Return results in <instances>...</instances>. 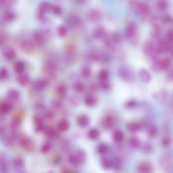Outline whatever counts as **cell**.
<instances>
[{
  "label": "cell",
  "mask_w": 173,
  "mask_h": 173,
  "mask_svg": "<svg viewBox=\"0 0 173 173\" xmlns=\"http://www.w3.org/2000/svg\"><path fill=\"white\" fill-rule=\"evenodd\" d=\"M55 65L51 62H48L45 65L44 69L46 72L51 73L54 72L56 70Z\"/></svg>",
  "instance_id": "32"
},
{
  "label": "cell",
  "mask_w": 173,
  "mask_h": 173,
  "mask_svg": "<svg viewBox=\"0 0 173 173\" xmlns=\"http://www.w3.org/2000/svg\"><path fill=\"white\" fill-rule=\"evenodd\" d=\"M58 33L60 36L64 37L65 36L67 33V30L64 26H61L58 29Z\"/></svg>",
  "instance_id": "46"
},
{
  "label": "cell",
  "mask_w": 173,
  "mask_h": 173,
  "mask_svg": "<svg viewBox=\"0 0 173 173\" xmlns=\"http://www.w3.org/2000/svg\"><path fill=\"white\" fill-rule=\"evenodd\" d=\"M7 96L10 100L17 101L19 98L20 94L19 92L16 90L12 89L8 92Z\"/></svg>",
  "instance_id": "19"
},
{
  "label": "cell",
  "mask_w": 173,
  "mask_h": 173,
  "mask_svg": "<svg viewBox=\"0 0 173 173\" xmlns=\"http://www.w3.org/2000/svg\"><path fill=\"white\" fill-rule=\"evenodd\" d=\"M53 114L51 112H50L49 113H47L46 115L47 117L50 118V119L53 117Z\"/></svg>",
  "instance_id": "61"
},
{
  "label": "cell",
  "mask_w": 173,
  "mask_h": 173,
  "mask_svg": "<svg viewBox=\"0 0 173 173\" xmlns=\"http://www.w3.org/2000/svg\"><path fill=\"white\" fill-rule=\"evenodd\" d=\"M164 20H165V21L167 22L170 21L171 20V18L170 17H168V16H167L165 17Z\"/></svg>",
  "instance_id": "62"
},
{
  "label": "cell",
  "mask_w": 173,
  "mask_h": 173,
  "mask_svg": "<svg viewBox=\"0 0 173 173\" xmlns=\"http://www.w3.org/2000/svg\"><path fill=\"white\" fill-rule=\"evenodd\" d=\"M143 51L144 54L148 56H151L153 54L154 51V45L150 41H147L144 43Z\"/></svg>",
  "instance_id": "6"
},
{
  "label": "cell",
  "mask_w": 173,
  "mask_h": 173,
  "mask_svg": "<svg viewBox=\"0 0 173 173\" xmlns=\"http://www.w3.org/2000/svg\"><path fill=\"white\" fill-rule=\"evenodd\" d=\"M52 10L53 13L56 15H59L62 13L61 8L59 6L55 5L53 6Z\"/></svg>",
  "instance_id": "43"
},
{
  "label": "cell",
  "mask_w": 173,
  "mask_h": 173,
  "mask_svg": "<svg viewBox=\"0 0 173 173\" xmlns=\"http://www.w3.org/2000/svg\"><path fill=\"white\" fill-rule=\"evenodd\" d=\"M25 67V64L23 62L18 61L14 64V68L16 72L21 74L23 72Z\"/></svg>",
  "instance_id": "26"
},
{
  "label": "cell",
  "mask_w": 173,
  "mask_h": 173,
  "mask_svg": "<svg viewBox=\"0 0 173 173\" xmlns=\"http://www.w3.org/2000/svg\"><path fill=\"white\" fill-rule=\"evenodd\" d=\"M169 48V46L168 45L165 41H160L159 43L158 48V52L159 53H164L166 52Z\"/></svg>",
  "instance_id": "22"
},
{
  "label": "cell",
  "mask_w": 173,
  "mask_h": 173,
  "mask_svg": "<svg viewBox=\"0 0 173 173\" xmlns=\"http://www.w3.org/2000/svg\"><path fill=\"white\" fill-rule=\"evenodd\" d=\"M50 144L46 143L45 144L43 147V150H44V151H48V150H50Z\"/></svg>",
  "instance_id": "59"
},
{
  "label": "cell",
  "mask_w": 173,
  "mask_h": 173,
  "mask_svg": "<svg viewBox=\"0 0 173 173\" xmlns=\"http://www.w3.org/2000/svg\"><path fill=\"white\" fill-rule=\"evenodd\" d=\"M8 75V71L3 68L0 70V80H4L7 78Z\"/></svg>",
  "instance_id": "44"
},
{
  "label": "cell",
  "mask_w": 173,
  "mask_h": 173,
  "mask_svg": "<svg viewBox=\"0 0 173 173\" xmlns=\"http://www.w3.org/2000/svg\"><path fill=\"white\" fill-rule=\"evenodd\" d=\"M76 48L73 45H70L67 47L65 50V57L67 62H70L74 59L76 54Z\"/></svg>",
  "instance_id": "3"
},
{
  "label": "cell",
  "mask_w": 173,
  "mask_h": 173,
  "mask_svg": "<svg viewBox=\"0 0 173 173\" xmlns=\"http://www.w3.org/2000/svg\"><path fill=\"white\" fill-rule=\"evenodd\" d=\"M167 36L168 39L170 41L172 42L173 40V30L172 29H170L169 30L167 34Z\"/></svg>",
  "instance_id": "58"
},
{
  "label": "cell",
  "mask_w": 173,
  "mask_h": 173,
  "mask_svg": "<svg viewBox=\"0 0 173 173\" xmlns=\"http://www.w3.org/2000/svg\"><path fill=\"white\" fill-rule=\"evenodd\" d=\"M74 89L77 92H81L84 90V85L82 83L77 82L74 84Z\"/></svg>",
  "instance_id": "38"
},
{
  "label": "cell",
  "mask_w": 173,
  "mask_h": 173,
  "mask_svg": "<svg viewBox=\"0 0 173 173\" xmlns=\"http://www.w3.org/2000/svg\"><path fill=\"white\" fill-rule=\"evenodd\" d=\"M71 104L74 107L77 106L79 104V100L76 96H72L70 100Z\"/></svg>",
  "instance_id": "49"
},
{
  "label": "cell",
  "mask_w": 173,
  "mask_h": 173,
  "mask_svg": "<svg viewBox=\"0 0 173 173\" xmlns=\"http://www.w3.org/2000/svg\"><path fill=\"white\" fill-rule=\"evenodd\" d=\"M52 5L48 2L47 1L42 2L39 6L40 13L42 14L47 13L52 10Z\"/></svg>",
  "instance_id": "18"
},
{
  "label": "cell",
  "mask_w": 173,
  "mask_h": 173,
  "mask_svg": "<svg viewBox=\"0 0 173 173\" xmlns=\"http://www.w3.org/2000/svg\"><path fill=\"white\" fill-rule=\"evenodd\" d=\"M139 170L141 173H152L153 167L149 163L144 162L140 165Z\"/></svg>",
  "instance_id": "15"
},
{
  "label": "cell",
  "mask_w": 173,
  "mask_h": 173,
  "mask_svg": "<svg viewBox=\"0 0 173 173\" xmlns=\"http://www.w3.org/2000/svg\"><path fill=\"white\" fill-rule=\"evenodd\" d=\"M137 105V102L133 100L128 101L125 104L126 107L129 108L135 107Z\"/></svg>",
  "instance_id": "48"
},
{
  "label": "cell",
  "mask_w": 173,
  "mask_h": 173,
  "mask_svg": "<svg viewBox=\"0 0 173 173\" xmlns=\"http://www.w3.org/2000/svg\"><path fill=\"white\" fill-rule=\"evenodd\" d=\"M150 8L147 4L140 3L136 13L140 14L142 15H146L150 13Z\"/></svg>",
  "instance_id": "16"
},
{
  "label": "cell",
  "mask_w": 173,
  "mask_h": 173,
  "mask_svg": "<svg viewBox=\"0 0 173 173\" xmlns=\"http://www.w3.org/2000/svg\"><path fill=\"white\" fill-rule=\"evenodd\" d=\"M14 165L17 167L21 166L23 164V162L22 161L19 159H16L13 161Z\"/></svg>",
  "instance_id": "55"
},
{
  "label": "cell",
  "mask_w": 173,
  "mask_h": 173,
  "mask_svg": "<svg viewBox=\"0 0 173 173\" xmlns=\"http://www.w3.org/2000/svg\"><path fill=\"white\" fill-rule=\"evenodd\" d=\"M156 6L158 9L163 11L167 9L168 6V2L164 0L158 1L156 3Z\"/></svg>",
  "instance_id": "35"
},
{
  "label": "cell",
  "mask_w": 173,
  "mask_h": 173,
  "mask_svg": "<svg viewBox=\"0 0 173 173\" xmlns=\"http://www.w3.org/2000/svg\"><path fill=\"white\" fill-rule=\"evenodd\" d=\"M99 135L100 133L99 130L95 129L90 130L88 134L89 137L92 140L97 139L99 137Z\"/></svg>",
  "instance_id": "31"
},
{
  "label": "cell",
  "mask_w": 173,
  "mask_h": 173,
  "mask_svg": "<svg viewBox=\"0 0 173 173\" xmlns=\"http://www.w3.org/2000/svg\"><path fill=\"white\" fill-rule=\"evenodd\" d=\"M53 107L56 109L60 108L62 107V104L59 101L55 100L52 102V104Z\"/></svg>",
  "instance_id": "52"
},
{
  "label": "cell",
  "mask_w": 173,
  "mask_h": 173,
  "mask_svg": "<svg viewBox=\"0 0 173 173\" xmlns=\"http://www.w3.org/2000/svg\"><path fill=\"white\" fill-rule=\"evenodd\" d=\"M99 86L102 90L106 91L110 88V84L107 81L101 82L99 84Z\"/></svg>",
  "instance_id": "41"
},
{
  "label": "cell",
  "mask_w": 173,
  "mask_h": 173,
  "mask_svg": "<svg viewBox=\"0 0 173 173\" xmlns=\"http://www.w3.org/2000/svg\"><path fill=\"white\" fill-rule=\"evenodd\" d=\"M113 139L116 142H121L123 140L124 135L123 132L119 130H116L113 134Z\"/></svg>",
  "instance_id": "25"
},
{
  "label": "cell",
  "mask_w": 173,
  "mask_h": 173,
  "mask_svg": "<svg viewBox=\"0 0 173 173\" xmlns=\"http://www.w3.org/2000/svg\"><path fill=\"white\" fill-rule=\"evenodd\" d=\"M115 125L114 119L110 115L105 116L102 122L103 127L105 129L109 130L112 129Z\"/></svg>",
  "instance_id": "5"
},
{
  "label": "cell",
  "mask_w": 173,
  "mask_h": 173,
  "mask_svg": "<svg viewBox=\"0 0 173 173\" xmlns=\"http://www.w3.org/2000/svg\"><path fill=\"white\" fill-rule=\"evenodd\" d=\"M20 48L26 54H32L34 50V43L29 40H25L22 41L20 44Z\"/></svg>",
  "instance_id": "2"
},
{
  "label": "cell",
  "mask_w": 173,
  "mask_h": 173,
  "mask_svg": "<svg viewBox=\"0 0 173 173\" xmlns=\"http://www.w3.org/2000/svg\"><path fill=\"white\" fill-rule=\"evenodd\" d=\"M109 77V73L107 71L102 70L99 73V80L101 82L107 81Z\"/></svg>",
  "instance_id": "33"
},
{
  "label": "cell",
  "mask_w": 173,
  "mask_h": 173,
  "mask_svg": "<svg viewBox=\"0 0 173 173\" xmlns=\"http://www.w3.org/2000/svg\"><path fill=\"white\" fill-rule=\"evenodd\" d=\"M106 34V31L104 28L102 27L97 28L95 30L94 35L97 39H101L104 37Z\"/></svg>",
  "instance_id": "28"
},
{
  "label": "cell",
  "mask_w": 173,
  "mask_h": 173,
  "mask_svg": "<svg viewBox=\"0 0 173 173\" xmlns=\"http://www.w3.org/2000/svg\"><path fill=\"white\" fill-rule=\"evenodd\" d=\"M121 160L119 159H116L114 161L113 165L115 168L118 169L121 167Z\"/></svg>",
  "instance_id": "51"
},
{
  "label": "cell",
  "mask_w": 173,
  "mask_h": 173,
  "mask_svg": "<svg viewBox=\"0 0 173 173\" xmlns=\"http://www.w3.org/2000/svg\"><path fill=\"white\" fill-rule=\"evenodd\" d=\"M129 143L132 147L136 148L137 147L140 145V141L136 138H132L130 139Z\"/></svg>",
  "instance_id": "39"
},
{
  "label": "cell",
  "mask_w": 173,
  "mask_h": 173,
  "mask_svg": "<svg viewBox=\"0 0 173 173\" xmlns=\"http://www.w3.org/2000/svg\"><path fill=\"white\" fill-rule=\"evenodd\" d=\"M68 22L71 26H75L79 23L80 20L78 16L73 15L69 17Z\"/></svg>",
  "instance_id": "36"
},
{
  "label": "cell",
  "mask_w": 173,
  "mask_h": 173,
  "mask_svg": "<svg viewBox=\"0 0 173 173\" xmlns=\"http://www.w3.org/2000/svg\"><path fill=\"white\" fill-rule=\"evenodd\" d=\"M140 3V2L137 1H130L129 6L130 9H131L132 11L135 12L136 13Z\"/></svg>",
  "instance_id": "37"
},
{
  "label": "cell",
  "mask_w": 173,
  "mask_h": 173,
  "mask_svg": "<svg viewBox=\"0 0 173 173\" xmlns=\"http://www.w3.org/2000/svg\"><path fill=\"white\" fill-rule=\"evenodd\" d=\"M17 81L18 82L21 86H26L30 82V77L28 74H22L18 77Z\"/></svg>",
  "instance_id": "21"
},
{
  "label": "cell",
  "mask_w": 173,
  "mask_h": 173,
  "mask_svg": "<svg viewBox=\"0 0 173 173\" xmlns=\"http://www.w3.org/2000/svg\"><path fill=\"white\" fill-rule=\"evenodd\" d=\"M34 123L35 124L36 131L39 132L43 131L44 129V126L42 119L41 118L36 116L34 118Z\"/></svg>",
  "instance_id": "20"
},
{
  "label": "cell",
  "mask_w": 173,
  "mask_h": 173,
  "mask_svg": "<svg viewBox=\"0 0 173 173\" xmlns=\"http://www.w3.org/2000/svg\"><path fill=\"white\" fill-rule=\"evenodd\" d=\"M152 30V33L154 35H157L160 32V28L158 25H154Z\"/></svg>",
  "instance_id": "56"
},
{
  "label": "cell",
  "mask_w": 173,
  "mask_h": 173,
  "mask_svg": "<svg viewBox=\"0 0 173 173\" xmlns=\"http://www.w3.org/2000/svg\"><path fill=\"white\" fill-rule=\"evenodd\" d=\"M0 172L8 173V165L6 160L0 156Z\"/></svg>",
  "instance_id": "30"
},
{
  "label": "cell",
  "mask_w": 173,
  "mask_h": 173,
  "mask_svg": "<svg viewBox=\"0 0 173 173\" xmlns=\"http://www.w3.org/2000/svg\"><path fill=\"white\" fill-rule=\"evenodd\" d=\"M3 54L6 59L9 60H12L16 57V53L14 49L10 47L6 48L4 50Z\"/></svg>",
  "instance_id": "11"
},
{
  "label": "cell",
  "mask_w": 173,
  "mask_h": 173,
  "mask_svg": "<svg viewBox=\"0 0 173 173\" xmlns=\"http://www.w3.org/2000/svg\"><path fill=\"white\" fill-rule=\"evenodd\" d=\"M102 164L103 167L105 168H109L112 165L111 163L109 160L107 159H104L103 160Z\"/></svg>",
  "instance_id": "53"
},
{
  "label": "cell",
  "mask_w": 173,
  "mask_h": 173,
  "mask_svg": "<svg viewBox=\"0 0 173 173\" xmlns=\"http://www.w3.org/2000/svg\"><path fill=\"white\" fill-rule=\"evenodd\" d=\"M48 83L46 80H38L32 84V88L36 91H41L48 86Z\"/></svg>",
  "instance_id": "7"
},
{
  "label": "cell",
  "mask_w": 173,
  "mask_h": 173,
  "mask_svg": "<svg viewBox=\"0 0 173 173\" xmlns=\"http://www.w3.org/2000/svg\"><path fill=\"white\" fill-rule=\"evenodd\" d=\"M112 40L116 43L119 44L121 42V37L117 32H115L112 36Z\"/></svg>",
  "instance_id": "42"
},
{
  "label": "cell",
  "mask_w": 173,
  "mask_h": 173,
  "mask_svg": "<svg viewBox=\"0 0 173 173\" xmlns=\"http://www.w3.org/2000/svg\"><path fill=\"white\" fill-rule=\"evenodd\" d=\"M45 133L48 137H53L56 135V132L54 130L51 128H48L45 130Z\"/></svg>",
  "instance_id": "45"
},
{
  "label": "cell",
  "mask_w": 173,
  "mask_h": 173,
  "mask_svg": "<svg viewBox=\"0 0 173 173\" xmlns=\"http://www.w3.org/2000/svg\"><path fill=\"white\" fill-rule=\"evenodd\" d=\"M79 125L81 127H85L88 125L89 123V119L88 116L84 114L80 115L77 119Z\"/></svg>",
  "instance_id": "14"
},
{
  "label": "cell",
  "mask_w": 173,
  "mask_h": 173,
  "mask_svg": "<svg viewBox=\"0 0 173 173\" xmlns=\"http://www.w3.org/2000/svg\"><path fill=\"white\" fill-rule=\"evenodd\" d=\"M33 38L34 41L38 46H43L45 43L44 34L40 31H36L33 34Z\"/></svg>",
  "instance_id": "8"
},
{
  "label": "cell",
  "mask_w": 173,
  "mask_h": 173,
  "mask_svg": "<svg viewBox=\"0 0 173 173\" xmlns=\"http://www.w3.org/2000/svg\"><path fill=\"white\" fill-rule=\"evenodd\" d=\"M97 102L96 98L93 96H88L85 98V103L86 105L89 107H92L94 106Z\"/></svg>",
  "instance_id": "24"
},
{
  "label": "cell",
  "mask_w": 173,
  "mask_h": 173,
  "mask_svg": "<svg viewBox=\"0 0 173 173\" xmlns=\"http://www.w3.org/2000/svg\"><path fill=\"white\" fill-rule=\"evenodd\" d=\"M136 26L133 22H131L128 24L125 32V36L127 39H131L136 34Z\"/></svg>",
  "instance_id": "4"
},
{
  "label": "cell",
  "mask_w": 173,
  "mask_h": 173,
  "mask_svg": "<svg viewBox=\"0 0 173 173\" xmlns=\"http://www.w3.org/2000/svg\"><path fill=\"white\" fill-rule=\"evenodd\" d=\"M20 144L22 147L28 150H30L32 149V146L31 141L27 137H22L20 140Z\"/></svg>",
  "instance_id": "17"
},
{
  "label": "cell",
  "mask_w": 173,
  "mask_h": 173,
  "mask_svg": "<svg viewBox=\"0 0 173 173\" xmlns=\"http://www.w3.org/2000/svg\"><path fill=\"white\" fill-rule=\"evenodd\" d=\"M11 103L7 102H3L0 103V114L4 115L9 112L12 109Z\"/></svg>",
  "instance_id": "13"
},
{
  "label": "cell",
  "mask_w": 173,
  "mask_h": 173,
  "mask_svg": "<svg viewBox=\"0 0 173 173\" xmlns=\"http://www.w3.org/2000/svg\"><path fill=\"white\" fill-rule=\"evenodd\" d=\"M70 127V124L66 120H62L58 124L59 129L62 131H68Z\"/></svg>",
  "instance_id": "29"
},
{
  "label": "cell",
  "mask_w": 173,
  "mask_h": 173,
  "mask_svg": "<svg viewBox=\"0 0 173 173\" xmlns=\"http://www.w3.org/2000/svg\"><path fill=\"white\" fill-rule=\"evenodd\" d=\"M99 150L102 153H105L108 150V147L105 144H101L99 147Z\"/></svg>",
  "instance_id": "50"
},
{
  "label": "cell",
  "mask_w": 173,
  "mask_h": 173,
  "mask_svg": "<svg viewBox=\"0 0 173 173\" xmlns=\"http://www.w3.org/2000/svg\"><path fill=\"white\" fill-rule=\"evenodd\" d=\"M157 132V130L155 126H152L150 129L149 133L150 135L155 136Z\"/></svg>",
  "instance_id": "54"
},
{
  "label": "cell",
  "mask_w": 173,
  "mask_h": 173,
  "mask_svg": "<svg viewBox=\"0 0 173 173\" xmlns=\"http://www.w3.org/2000/svg\"><path fill=\"white\" fill-rule=\"evenodd\" d=\"M141 126L138 123H130L127 125L128 131L132 133H135L139 132L141 129Z\"/></svg>",
  "instance_id": "23"
},
{
  "label": "cell",
  "mask_w": 173,
  "mask_h": 173,
  "mask_svg": "<svg viewBox=\"0 0 173 173\" xmlns=\"http://www.w3.org/2000/svg\"><path fill=\"white\" fill-rule=\"evenodd\" d=\"M101 17L100 12L96 10H92L89 11L87 14V18L90 21L95 22L98 21Z\"/></svg>",
  "instance_id": "10"
},
{
  "label": "cell",
  "mask_w": 173,
  "mask_h": 173,
  "mask_svg": "<svg viewBox=\"0 0 173 173\" xmlns=\"http://www.w3.org/2000/svg\"><path fill=\"white\" fill-rule=\"evenodd\" d=\"M171 62L169 59H164L162 60L159 61L158 67L159 70H166L171 65Z\"/></svg>",
  "instance_id": "12"
},
{
  "label": "cell",
  "mask_w": 173,
  "mask_h": 173,
  "mask_svg": "<svg viewBox=\"0 0 173 173\" xmlns=\"http://www.w3.org/2000/svg\"><path fill=\"white\" fill-rule=\"evenodd\" d=\"M21 123V119L19 117H16L12 120L11 125V129L14 130L17 129L20 126Z\"/></svg>",
  "instance_id": "34"
},
{
  "label": "cell",
  "mask_w": 173,
  "mask_h": 173,
  "mask_svg": "<svg viewBox=\"0 0 173 173\" xmlns=\"http://www.w3.org/2000/svg\"><path fill=\"white\" fill-rule=\"evenodd\" d=\"M167 79L168 80L171 81L173 79V72L172 71V72L169 73L167 77Z\"/></svg>",
  "instance_id": "60"
},
{
  "label": "cell",
  "mask_w": 173,
  "mask_h": 173,
  "mask_svg": "<svg viewBox=\"0 0 173 173\" xmlns=\"http://www.w3.org/2000/svg\"><path fill=\"white\" fill-rule=\"evenodd\" d=\"M119 72L121 78L127 82H131L134 79L133 72L131 69L127 66H121L120 67Z\"/></svg>",
  "instance_id": "1"
},
{
  "label": "cell",
  "mask_w": 173,
  "mask_h": 173,
  "mask_svg": "<svg viewBox=\"0 0 173 173\" xmlns=\"http://www.w3.org/2000/svg\"><path fill=\"white\" fill-rule=\"evenodd\" d=\"M57 93L58 96L63 98L66 96L67 89L65 86L63 85H59L57 89Z\"/></svg>",
  "instance_id": "27"
},
{
  "label": "cell",
  "mask_w": 173,
  "mask_h": 173,
  "mask_svg": "<svg viewBox=\"0 0 173 173\" xmlns=\"http://www.w3.org/2000/svg\"><path fill=\"white\" fill-rule=\"evenodd\" d=\"M15 17V14L13 12H8L6 13L5 15V18L6 19L9 21H11L14 19Z\"/></svg>",
  "instance_id": "47"
},
{
  "label": "cell",
  "mask_w": 173,
  "mask_h": 173,
  "mask_svg": "<svg viewBox=\"0 0 173 173\" xmlns=\"http://www.w3.org/2000/svg\"><path fill=\"white\" fill-rule=\"evenodd\" d=\"M81 74L83 78L85 79L88 78L90 76V70L88 68H84L81 72Z\"/></svg>",
  "instance_id": "40"
},
{
  "label": "cell",
  "mask_w": 173,
  "mask_h": 173,
  "mask_svg": "<svg viewBox=\"0 0 173 173\" xmlns=\"http://www.w3.org/2000/svg\"><path fill=\"white\" fill-rule=\"evenodd\" d=\"M139 75L140 80L144 83H149L151 80V74L145 69H141L140 70L139 72Z\"/></svg>",
  "instance_id": "9"
},
{
  "label": "cell",
  "mask_w": 173,
  "mask_h": 173,
  "mask_svg": "<svg viewBox=\"0 0 173 173\" xmlns=\"http://www.w3.org/2000/svg\"><path fill=\"white\" fill-rule=\"evenodd\" d=\"M5 131V124L2 120L0 119V134H1Z\"/></svg>",
  "instance_id": "57"
}]
</instances>
